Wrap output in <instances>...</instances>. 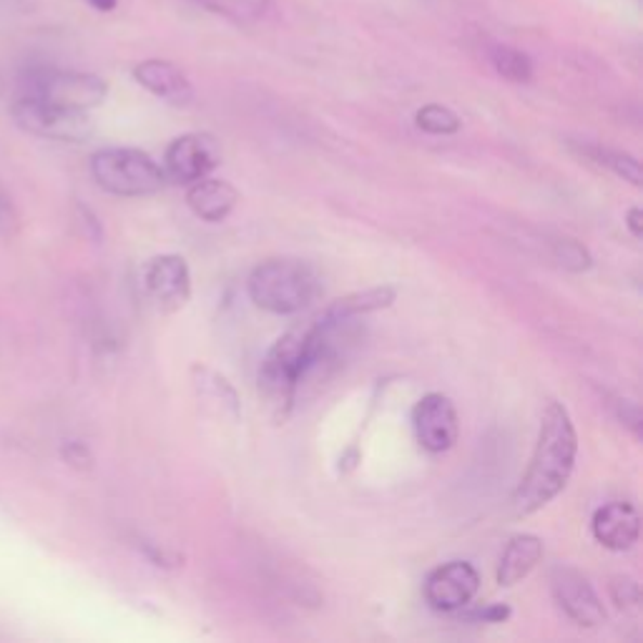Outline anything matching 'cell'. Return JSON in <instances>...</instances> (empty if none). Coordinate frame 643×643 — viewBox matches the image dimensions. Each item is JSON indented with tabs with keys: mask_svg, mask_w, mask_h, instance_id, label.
<instances>
[{
	"mask_svg": "<svg viewBox=\"0 0 643 643\" xmlns=\"http://www.w3.org/2000/svg\"><path fill=\"white\" fill-rule=\"evenodd\" d=\"M593 538L608 551H629L639 541L641 518L631 503L616 500L595 511L591 523Z\"/></svg>",
	"mask_w": 643,
	"mask_h": 643,
	"instance_id": "7c38bea8",
	"label": "cell"
},
{
	"mask_svg": "<svg viewBox=\"0 0 643 643\" xmlns=\"http://www.w3.org/2000/svg\"><path fill=\"white\" fill-rule=\"evenodd\" d=\"M3 89H5V81H3V74H0V93H3Z\"/></svg>",
	"mask_w": 643,
	"mask_h": 643,
	"instance_id": "f1b7e54d",
	"label": "cell"
},
{
	"mask_svg": "<svg viewBox=\"0 0 643 643\" xmlns=\"http://www.w3.org/2000/svg\"><path fill=\"white\" fill-rule=\"evenodd\" d=\"M21 97L41 99L63 108L91 111L101 106L108 97V86L103 78L81 70L59 68H30L21 76Z\"/></svg>",
	"mask_w": 643,
	"mask_h": 643,
	"instance_id": "5b68a950",
	"label": "cell"
},
{
	"mask_svg": "<svg viewBox=\"0 0 643 643\" xmlns=\"http://www.w3.org/2000/svg\"><path fill=\"white\" fill-rule=\"evenodd\" d=\"M192 377L198 397H202L206 404H214L221 415H229L232 420L240 417V397H236L234 387L229 385L219 372L204 368V364H194Z\"/></svg>",
	"mask_w": 643,
	"mask_h": 643,
	"instance_id": "2e32d148",
	"label": "cell"
},
{
	"mask_svg": "<svg viewBox=\"0 0 643 643\" xmlns=\"http://www.w3.org/2000/svg\"><path fill=\"white\" fill-rule=\"evenodd\" d=\"M543 558V541L538 536H515L511 543H507L503 558H500L498 566V583L503 589H511V586L520 583L523 578L530 576L538 563Z\"/></svg>",
	"mask_w": 643,
	"mask_h": 643,
	"instance_id": "9a60e30c",
	"label": "cell"
},
{
	"mask_svg": "<svg viewBox=\"0 0 643 643\" xmlns=\"http://www.w3.org/2000/svg\"><path fill=\"white\" fill-rule=\"evenodd\" d=\"M397 292L393 287H375L355 292V295H347L343 299H335L332 305L324 309V317H332V320H360L362 314L377 312V309H387L395 301Z\"/></svg>",
	"mask_w": 643,
	"mask_h": 643,
	"instance_id": "e0dca14e",
	"label": "cell"
},
{
	"mask_svg": "<svg viewBox=\"0 0 643 643\" xmlns=\"http://www.w3.org/2000/svg\"><path fill=\"white\" fill-rule=\"evenodd\" d=\"M194 3L240 26L259 21L269 11V0H194Z\"/></svg>",
	"mask_w": 643,
	"mask_h": 643,
	"instance_id": "ac0fdd59",
	"label": "cell"
},
{
	"mask_svg": "<svg viewBox=\"0 0 643 643\" xmlns=\"http://www.w3.org/2000/svg\"><path fill=\"white\" fill-rule=\"evenodd\" d=\"M320 292L314 269L301 259H269L249 277L254 305L272 314H297L312 305Z\"/></svg>",
	"mask_w": 643,
	"mask_h": 643,
	"instance_id": "3957f363",
	"label": "cell"
},
{
	"mask_svg": "<svg viewBox=\"0 0 643 643\" xmlns=\"http://www.w3.org/2000/svg\"><path fill=\"white\" fill-rule=\"evenodd\" d=\"M578 435L568 410L551 402L543 412L541 433L530 465L515 490V513L530 515L541 511L568 486L576 467Z\"/></svg>",
	"mask_w": 643,
	"mask_h": 643,
	"instance_id": "7a4b0ae2",
	"label": "cell"
},
{
	"mask_svg": "<svg viewBox=\"0 0 643 643\" xmlns=\"http://www.w3.org/2000/svg\"><path fill=\"white\" fill-rule=\"evenodd\" d=\"M240 202V192L224 179H198L189 184L187 204L198 219L204 221H224Z\"/></svg>",
	"mask_w": 643,
	"mask_h": 643,
	"instance_id": "5bb4252c",
	"label": "cell"
},
{
	"mask_svg": "<svg viewBox=\"0 0 643 643\" xmlns=\"http://www.w3.org/2000/svg\"><path fill=\"white\" fill-rule=\"evenodd\" d=\"M412 427L415 438L427 452H448L458 442V412L448 395L430 393L420 397L412 408Z\"/></svg>",
	"mask_w": 643,
	"mask_h": 643,
	"instance_id": "9c48e42d",
	"label": "cell"
},
{
	"mask_svg": "<svg viewBox=\"0 0 643 643\" xmlns=\"http://www.w3.org/2000/svg\"><path fill=\"white\" fill-rule=\"evenodd\" d=\"M480 589V574L471 563L450 561L446 566L435 568L425 581V601L433 610L452 614L465 608Z\"/></svg>",
	"mask_w": 643,
	"mask_h": 643,
	"instance_id": "8fae6325",
	"label": "cell"
},
{
	"mask_svg": "<svg viewBox=\"0 0 643 643\" xmlns=\"http://www.w3.org/2000/svg\"><path fill=\"white\" fill-rule=\"evenodd\" d=\"M86 3H89L91 8H97L99 13H111L118 5V0H86Z\"/></svg>",
	"mask_w": 643,
	"mask_h": 643,
	"instance_id": "83f0119b",
	"label": "cell"
},
{
	"mask_svg": "<svg viewBox=\"0 0 643 643\" xmlns=\"http://www.w3.org/2000/svg\"><path fill=\"white\" fill-rule=\"evenodd\" d=\"M221 164V146L211 133H184L171 146L166 149L164 156V173L166 179L179 181V184H194V181L209 177V173Z\"/></svg>",
	"mask_w": 643,
	"mask_h": 643,
	"instance_id": "52a82bcc",
	"label": "cell"
},
{
	"mask_svg": "<svg viewBox=\"0 0 643 643\" xmlns=\"http://www.w3.org/2000/svg\"><path fill=\"white\" fill-rule=\"evenodd\" d=\"M415 124L417 129L433 133V137H450V133L460 131V118L448 106H440V103H430V106L420 108Z\"/></svg>",
	"mask_w": 643,
	"mask_h": 643,
	"instance_id": "44dd1931",
	"label": "cell"
},
{
	"mask_svg": "<svg viewBox=\"0 0 643 643\" xmlns=\"http://www.w3.org/2000/svg\"><path fill=\"white\" fill-rule=\"evenodd\" d=\"M91 173L103 192L116 196H149L166 187V173L139 149H101L91 158Z\"/></svg>",
	"mask_w": 643,
	"mask_h": 643,
	"instance_id": "277c9868",
	"label": "cell"
},
{
	"mask_svg": "<svg viewBox=\"0 0 643 643\" xmlns=\"http://www.w3.org/2000/svg\"><path fill=\"white\" fill-rule=\"evenodd\" d=\"M144 290L162 312H179L192 297V272L184 257L162 254L144 267Z\"/></svg>",
	"mask_w": 643,
	"mask_h": 643,
	"instance_id": "30bf717a",
	"label": "cell"
},
{
	"mask_svg": "<svg viewBox=\"0 0 643 643\" xmlns=\"http://www.w3.org/2000/svg\"><path fill=\"white\" fill-rule=\"evenodd\" d=\"M507 616H511V608H507L505 603H488L486 608L465 614V618H471V621H478V623H503Z\"/></svg>",
	"mask_w": 643,
	"mask_h": 643,
	"instance_id": "484cf974",
	"label": "cell"
},
{
	"mask_svg": "<svg viewBox=\"0 0 643 643\" xmlns=\"http://www.w3.org/2000/svg\"><path fill=\"white\" fill-rule=\"evenodd\" d=\"M355 320H330L320 314L305 327L290 330L269 349L259 370V393L274 420H287L299 385L312 372L337 360L339 343Z\"/></svg>",
	"mask_w": 643,
	"mask_h": 643,
	"instance_id": "6da1fadb",
	"label": "cell"
},
{
	"mask_svg": "<svg viewBox=\"0 0 643 643\" xmlns=\"http://www.w3.org/2000/svg\"><path fill=\"white\" fill-rule=\"evenodd\" d=\"M15 232H18V211L13 198L0 187V236H13Z\"/></svg>",
	"mask_w": 643,
	"mask_h": 643,
	"instance_id": "d4e9b609",
	"label": "cell"
},
{
	"mask_svg": "<svg viewBox=\"0 0 643 643\" xmlns=\"http://www.w3.org/2000/svg\"><path fill=\"white\" fill-rule=\"evenodd\" d=\"M490 63L500 76L513 83H528L533 78V63L523 51L511 46H493L490 49Z\"/></svg>",
	"mask_w": 643,
	"mask_h": 643,
	"instance_id": "d6986e66",
	"label": "cell"
},
{
	"mask_svg": "<svg viewBox=\"0 0 643 643\" xmlns=\"http://www.w3.org/2000/svg\"><path fill=\"white\" fill-rule=\"evenodd\" d=\"M133 78H137V83L144 86L149 93L171 103V106H187V103H192L194 99L192 81H189L184 70L173 66L169 61L149 59L144 63H139V66L133 68Z\"/></svg>",
	"mask_w": 643,
	"mask_h": 643,
	"instance_id": "4fadbf2b",
	"label": "cell"
},
{
	"mask_svg": "<svg viewBox=\"0 0 643 643\" xmlns=\"http://www.w3.org/2000/svg\"><path fill=\"white\" fill-rule=\"evenodd\" d=\"M555 254H558V261L570 272H586V269H591V254L581 244L574 242V240H563L558 242V247H555Z\"/></svg>",
	"mask_w": 643,
	"mask_h": 643,
	"instance_id": "7402d4cb",
	"label": "cell"
},
{
	"mask_svg": "<svg viewBox=\"0 0 643 643\" xmlns=\"http://www.w3.org/2000/svg\"><path fill=\"white\" fill-rule=\"evenodd\" d=\"M551 591L558 608L581 629H595L606 621V608L593 591V586L576 568L558 566L551 574Z\"/></svg>",
	"mask_w": 643,
	"mask_h": 643,
	"instance_id": "ba28073f",
	"label": "cell"
},
{
	"mask_svg": "<svg viewBox=\"0 0 643 643\" xmlns=\"http://www.w3.org/2000/svg\"><path fill=\"white\" fill-rule=\"evenodd\" d=\"M586 154H589L595 164L606 166V169L618 173L621 179L631 181L633 187H641V164L633 156L603 146H586Z\"/></svg>",
	"mask_w": 643,
	"mask_h": 643,
	"instance_id": "ffe728a7",
	"label": "cell"
},
{
	"mask_svg": "<svg viewBox=\"0 0 643 643\" xmlns=\"http://www.w3.org/2000/svg\"><path fill=\"white\" fill-rule=\"evenodd\" d=\"M63 463L74 467V471H91L93 467V452L78 440H68L61 446Z\"/></svg>",
	"mask_w": 643,
	"mask_h": 643,
	"instance_id": "603a6c76",
	"label": "cell"
},
{
	"mask_svg": "<svg viewBox=\"0 0 643 643\" xmlns=\"http://www.w3.org/2000/svg\"><path fill=\"white\" fill-rule=\"evenodd\" d=\"M610 595H614L618 608L639 606V583L631 581V578H614V583H610Z\"/></svg>",
	"mask_w": 643,
	"mask_h": 643,
	"instance_id": "cb8c5ba5",
	"label": "cell"
},
{
	"mask_svg": "<svg viewBox=\"0 0 643 643\" xmlns=\"http://www.w3.org/2000/svg\"><path fill=\"white\" fill-rule=\"evenodd\" d=\"M13 121L26 133L51 141H68V144H81L93 137V121L86 111L63 108L55 103L21 97L11 108Z\"/></svg>",
	"mask_w": 643,
	"mask_h": 643,
	"instance_id": "8992f818",
	"label": "cell"
},
{
	"mask_svg": "<svg viewBox=\"0 0 643 643\" xmlns=\"http://www.w3.org/2000/svg\"><path fill=\"white\" fill-rule=\"evenodd\" d=\"M626 227L631 229V234L641 240L643 236V211L641 209H631L629 217H626Z\"/></svg>",
	"mask_w": 643,
	"mask_h": 643,
	"instance_id": "4316f807",
	"label": "cell"
}]
</instances>
